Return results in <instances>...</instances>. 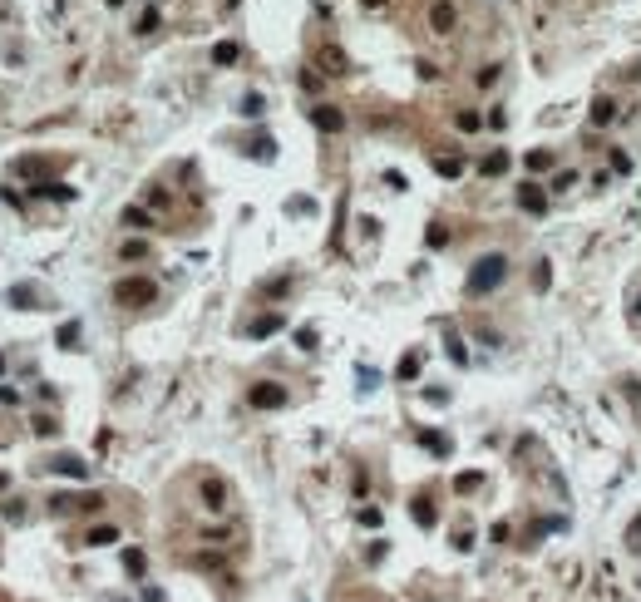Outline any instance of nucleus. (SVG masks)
<instances>
[{"label": "nucleus", "mask_w": 641, "mask_h": 602, "mask_svg": "<svg viewBox=\"0 0 641 602\" xmlns=\"http://www.w3.org/2000/svg\"><path fill=\"white\" fill-rule=\"evenodd\" d=\"M503 277H508V257H503V252L478 257V262L469 267V296H489L494 287H503Z\"/></svg>", "instance_id": "f257e3e1"}, {"label": "nucleus", "mask_w": 641, "mask_h": 602, "mask_svg": "<svg viewBox=\"0 0 641 602\" xmlns=\"http://www.w3.org/2000/svg\"><path fill=\"white\" fill-rule=\"evenodd\" d=\"M153 296H158V287H153L148 277H124V282L114 287V301H119V306H148Z\"/></svg>", "instance_id": "f03ea898"}, {"label": "nucleus", "mask_w": 641, "mask_h": 602, "mask_svg": "<svg viewBox=\"0 0 641 602\" xmlns=\"http://www.w3.org/2000/svg\"><path fill=\"white\" fill-rule=\"evenodd\" d=\"M104 494H49V514H99Z\"/></svg>", "instance_id": "7ed1b4c3"}, {"label": "nucleus", "mask_w": 641, "mask_h": 602, "mask_svg": "<svg viewBox=\"0 0 641 602\" xmlns=\"http://www.w3.org/2000/svg\"><path fill=\"white\" fill-rule=\"evenodd\" d=\"M286 395H291V390L282 386V380H257V386L247 390V400H252L257 410H282V405H286Z\"/></svg>", "instance_id": "20e7f679"}, {"label": "nucleus", "mask_w": 641, "mask_h": 602, "mask_svg": "<svg viewBox=\"0 0 641 602\" xmlns=\"http://www.w3.org/2000/svg\"><path fill=\"white\" fill-rule=\"evenodd\" d=\"M311 124H316L320 134H341V129H346V114H341L336 104H316V109H311Z\"/></svg>", "instance_id": "39448f33"}, {"label": "nucleus", "mask_w": 641, "mask_h": 602, "mask_svg": "<svg viewBox=\"0 0 641 602\" xmlns=\"http://www.w3.org/2000/svg\"><path fill=\"white\" fill-rule=\"evenodd\" d=\"M454 25H459L454 0H435V6H430V30H435V35H449Z\"/></svg>", "instance_id": "423d86ee"}, {"label": "nucleus", "mask_w": 641, "mask_h": 602, "mask_svg": "<svg viewBox=\"0 0 641 602\" xmlns=\"http://www.w3.org/2000/svg\"><path fill=\"white\" fill-rule=\"evenodd\" d=\"M49 469L65 474V479H84V474H89V464H84L79 454H55V459H49Z\"/></svg>", "instance_id": "0eeeda50"}, {"label": "nucleus", "mask_w": 641, "mask_h": 602, "mask_svg": "<svg viewBox=\"0 0 641 602\" xmlns=\"http://www.w3.org/2000/svg\"><path fill=\"white\" fill-rule=\"evenodd\" d=\"M518 207H523V212H543V207H548V193H543L538 183H523V188H518Z\"/></svg>", "instance_id": "6e6552de"}, {"label": "nucleus", "mask_w": 641, "mask_h": 602, "mask_svg": "<svg viewBox=\"0 0 641 602\" xmlns=\"http://www.w3.org/2000/svg\"><path fill=\"white\" fill-rule=\"evenodd\" d=\"M277 331H282V316H277V311H266L261 321L247 326V336H252V341H266V336H277Z\"/></svg>", "instance_id": "1a4fd4ad"}, {"label": "nucleus", "mask_w": 641, "mask_h": 602, "mask_svg": "<svg viewBox=\"0 0 641 602\" xmlns=\"http://www.w3.org/2000/svg\"><path fill=\"white\" fill-rule=\"evenodd\" d=\"M612 114H617V99H612V94H597V99H592V124H597V129H607V124H612Z\"/></svg>", "instance_id": "9d476101"}, {"label": "nucleus", "mask_w": 641, "mask_h": 602, "mask_svg": "<svg viewBox=\"0 0 641 602\" xmlns=\"http://www.w3.org/2000/svg\"><path fill=\"white\" fill-rule=\"evenodd\" d=\"M35 198H49V203H70L74 188L70 183H35Z\"/></svg>", "instance_id": "9b49d317"}, {"label": "nucleus", "mask_w": 641, "mask_h": 602, "mask_svg": "<svg viewBox=\"0 0 641 602\" xmlns=\"http://www.w3.org/2000/svg\"><path fill=\"white\" fill-rule=\"evenodd\" d=\"M237 60H242V45H232V40L212 45V65H237Z\"/></svg>", "instance_id": "f8f14e48"}, {"label": "nucleus", "mask_w": 641, "mask_h": 602, "mask_svg": "<svg viewBox=\"0 0 641 602\" xmlns=\"http://www.w3.org/2000/svg\"><path fill=\"white\" fill-rule=\"evenodd\" d=\"M419 445H424V450H430V454H439V459L449 454V440H444V434H439V429H419Z\"/></svg>", "instance_id": "ddd939ff"}, {"label": "nucleus", "mask_w": 641, "mask_h": 602, "mask_svg": "<svg viewBox=\"0 0 641 602\" xmlns=\"http://www.w3.org/2000/svg\"><path fill=\"white\" fill-rule=\"evenodd\" d=\"M478 173H484V178H498V173H508V153L498 148V153H489L484 163H478Z\"/></svg>", "instance_id": "4468645a"}, {"label": "nucleus", "mask_w": 641, "mask_h": 602, "mask_svg": "<svg viewBox=\"0 0 641 602\" xmlns=\"http://www.w3.org/2000/svg\"><path fill=\"white\" fill-rule=\"evenodd\" d=\"M435 173H439V178H459V173H464V158L439 153V158H435Z\"/></svg>", "instance_id": "2eb2a0df"}, {"label": "nucleus", "mask_w": 641, "mask_h": 602, "mask_svg": "<svg viewBox=\"0 0 641 602\" xmlns=\"http://www.w3.org/2000/svg\"><path fill=\"white\" fill-rule=\"evenodd\" d=\"M523 163H528V173H548V168H553V153H548V148H533Z\"/></svg>", "instance_id": "dca6fc26"}, {"label": "nucleus", "mask_w": 641, "mask_h": 602, "mask_svg": "<svg viewBox=\"0 0 641 602\" xmlns=\"http://www.w3.org/2000/svg\"><path fill=\"white\" fill-rule=\"evenodd\" d=\"M320 70H331V74H341V70H346V54H341L336 45H326V49H320Z\"/></svg>", "instance_id": "f3484780"}, {"label": "nucleus", "mask_w": 641, "mask_h": 602, "mask_svg": "<svg viewBox=\"0 0 641 602\" xmlns=\"http://www.w3.org/2000/svg\"><path fill=\"white\" fill-rule=\"evenodd\" d=\"M414 523L419 528H435V504L430 499H414Z\"/></svg>", "instance_id": "a211bd4d"}, {"label": "nucleus", "mask_w": 641, "mask_h": 602, "mask_svg": "<svg viewBox=\"0 0 641 602\" xmlns=\"http://www.w3.org/2000/svg\"><path fill=\"white\" fill-rule=\"evenodd\" d=\"M202 499H207V504H212V509H218V504H222V499H227V489H222V484H218V479H202Z\"/></svg>", "instance_id": "6ab92c4d"}, {"label": "nucleus", "mask_w": 641, "mask_h": 602, "mask_svg": "<svg viewBox=\"0 0 641 602\" xmlns=\"http://www.w3.org/2000/svg\"><path fill=\"white\" fill-rule=\"evenodd\" d=\"M419 365H424V361H419V356L409 351V356H405V361L395 365V375H400V380H414V375H419Z\"/></svg>", "instance_id": "aec40b11"}, {"label": "nucleus", "mask_w": 641, "mask_h": 602, "mask_svg": "<svg viewBox=\"0 0 641 602\" xmlns=\"http://www.w3.org/2000/svg\"><path fill=\"white\" fill-rule=\"evenodd\" d=\"M10 301H15V306H25V311H30V306H40V296H35L30 287H10Z\"/></svg>", "instance_id": "412c9836"}, {"label": "nucleus", "mask_w": 641, "mask_h": 602, "mask_svg": "<svg viewBox=\"0 0 641 602\" xmlns=\"http://www.w3.org/2000/svg\"><path fill=\"white\" fill-rule=\"evenodd\" d=\"M444 346H449V361H454V365H464V361H469V351H464V341H459L454 331L444 336Z\"/></svg>", "instance_id": "4be33fe9"}, {"label": "nucleus", "mask_w": 641, "mask_h": 602, "mask_svg": "<svg viewBox=\"0 0 641 602\" xmlns=\"http://www.w3.org/2000/svg\"><path fill=\"white\" fill-rule=\"evenodd\" d=\"M124 223H129V228H148L153 217H148V207H124Z\"/></svg>", "instance_id": "5701e85b"}, {"label": "nucleus", "mask_w": 641, "mask_h": 602, "mask_svg": "<svg viewBox=\"0 0 641 602\" xmlns=\"http://www.w3.org/2000/svg\"><path fill=\"white\" fill-rule=\"evenodd\" d=\"M355 518H360L365 528H380V518H385V514H380L375 504H365V509H355Z\"/></svg>", "instance_id": "b1692460"}, {"label": "nucleus", "mask_w": 641, "mask_h": 602, "mask_svg": "<svg viewBox=\"0 0 641 602\" xmlns=\"http://www.w3.org/2000/svg\"><path fill=\"white\" fill-rule=\"evenodd\" d=\"M119 538V528L114 523H99V528H89V543H114Z\"/></svg>", "instance_id": "393cba45"}, {"label": "nucleus", "mask_w": 641, "mask_h": 602, "mask_svg": "<svg viewBox=\"0 0 641 602\" xmlns=\"http://www.w3.org/2000/svg\"><path fill=\"white\" fill-rule=\"evenodd\" d=\"M320 84H326V79H320V70H301V89L306 94H320Z\"/></svg>", "instance_id": "a878e982"}, {"label": "nucleus", "mask_w": 641, "mask_h": 602, "mask_svg": "<svg viewBox=\"0 0 641 602\" xmlns=\"http://www.w3.org/2000/svg\"><path fill=\"white\" fill-rule=\"evenodd\" d=\"M133 30H138V35H153V30H158V10L148 6V10L138 15V25H133Z\"/></svg>", "instance_id": "bb28decb"}, {"label": "nucleus", "mask_w": 641, "mask_h": 602, "mask_svg": "<svg viewBox=\"0 0 641 602\" xmlns=\"http://www.w3.org/2000/svg\"><path fill=\"white\" fill-rule=\"evenodd\" d=\"M252 153H257L261 163H272V158H277V143H272V138H257V143H252Z\"/></svg>", "instance_id": "cd10ccee"}, {"label": "nucleus", "mask_w": 641, "mask_h": 602, "mask_svg": "<svg viewBox=\"0 0 641 602\" xmlns=\"http://www.w3.org/2000/svg\"><path fill=\"white\" fill-rule=\"evenodd\" d=\"M454 124H459V134H473V129H478V124H484V119H478V114H473V109H464V114H459Z\"/></svg>", "instance_id": "c85d7f7f"}, {"label": "nucleus", "mask_w": 641, "mask_h": 602, "mask_svg": "<svg viewBox=\"0 0 641 602\" xmlns=\"http://www.w3.org/2000/svg\"><path fill=\"white\" fill-rule=\"evenodd\" d=\"M124 568L138 578V573H143V553H138V548H124Z\"/></svg>", "instance_id": "c756f323"}, {"label": "nucleus", "mask_w": 641, "mask_h": 602, "mask_svg": "<svg viewBox=\"0 0 641 602\" xmlns=\"http://www.w3.org/2000/svg\"><path fill=\"white\" fill-rule=\"evenodd\" d=\"M35 434H44V440H55V420H49V415H35Z\"/></svg>", "instance_id": "7c9ffc66"}, {"label": "nucleus", "mask_w": 641, "mask_h": 602, "mask_svg": "<svg viewBox=\"0 0 641 602\" xmlns=\"http://www.w3.org/2000/svg\"><path fill=\"white\" fill-rule=\"evenodd\" d=\"M74 341H79V326H74V321L60 326V346H74Z\"/></svg>", "instance_id": "2f4dec72"}, {"label": "nucleus", "mask_w": 641, "mask_h": 602, "mask_svg": "<svg viewBox=\"0 0 641 602\" xmlns=\"http://www.w3.org/2000/svg\"><path fill=\"white\" fill-rule=\"evenodd\" d=\"M0 514H6V518H15V523H20V518H25V504H20V499H10V504H6V509H0Z\"/></svg>", "instance_id": "473e14b6"}, {"label": "nucleus", "mask_w": 641, "mask_h": 602, "mask_svg": "<svg viewBox=\"0 0 641 602\" xmlns=\"http://www.w3.org/2000/svg\"><path fill=\"white\" fill-rule=\"evenodd\" d=\"M444 242H449V232H444V223H435L430 228V247H444Z\"/></svg>", "instance_id": "72a5a7b5"}, {"label": "nucleus", "mask_w": 641, "mask_h": 602, "mask_svg": "<svg viewBox=\"0 0 641 602\" xmlns=\"http://www.w3.org/2000/svg\"><path fill=\"white\" fill-rule=\"evenodd\" d=\"M119 252H124V257H129V262H133V257H143V252H148V242H124V247H119Z\"/></svg>", "instance_id": "f704fd0d"}, {"label": "nucleus", "mask_w": 641, "mask_h": 602, "mask_svg": "<svg viewBox=\"0 0 641 602\" xmlns=\"http://www.w3.org/2000/svg\"><path fill=\"white\" fill-rule=\"evenodd\" d=\"M242 114H261V94H247L242 99Z\"/></svg>", "instance_id": "c9c22d12"}, {"label": "nucleus", "mask_w": 641, "mask_h": 602, "mask_svg": "<svg viewBox=\"0 0 641 602\" xmlns=\"http://www.w3.org/2000/svg\"><path fill=\"white\" fill-rule=\"evenodd\" d=\"M0 405H20V390L15 386H0Z\"/></svg>", "instance_id": "e433bc0d"}, {"label": "nucleus", "mask_w": 641, "mask_h": 602, "mask_svg": "<svg viewBox=\"0 0 641 602\" xmlns=\"http://www.w3.org/2000/svg\"><path fill=\"white\" fill-rule=\"evenodd\" d=\"M454 484H459V489H464V494H473V489H478V474H459V479H454Z\"/></svg>", "instance_id": "4c0bfd02"}, {"label": "nucleus", "mask_w": 641, "mask_h": 602, "mask_svg": "<svg viewBox=\"0 0 641 602\" xmlns=\"http://www.w3.org/2000/svg\"><path fill=\"white\" fill-rule=\"evenodd\" d=\"M626 543H631V548H636V543H641V518L631 523V533H626Z\"/></svg>", "instance_id": "58836bf2"}, {"label": "nucleus", "mask_w": 641, "mask_h": 602, "mask_svg": "<svg viewBox=\"0 0 641 602\" xmlns=\"http://www.w3.org/2000/svg\"><path fill=\"white\" fill-rule=\"evenodd\" d=\"M6 489H10V474H0V494H6Z\"/></svg>", "instance_id": "ea45409f"}, {"label": "nucleus", "mask_w": 641, "mask_h": 602, "mask_svg": "<svg viewBox=\"0 0 641 602\" xmlns=\"http://www.w3.org/2000/svg\"><path fill=\"white\" fill-rule=\"evenodd\" d=\"M365 6H370V10H380V6H385V0H365Z\"/></svg>", "instance_id": "a19ab883"}, {"label": "nucleus", "mask_w": 641, "mask_h": 602, "mask_svg": "<svg viewBox=\"0 0 641 602\" xmlns=\"http://www.w3.org/2000/svg\"><path fill=\"white\" fill-rule=\"evenodd\" d=\"M0 375H6V356H0Z\"/></svg>", "instance_id": "79ce46f5"}]
</instances>
